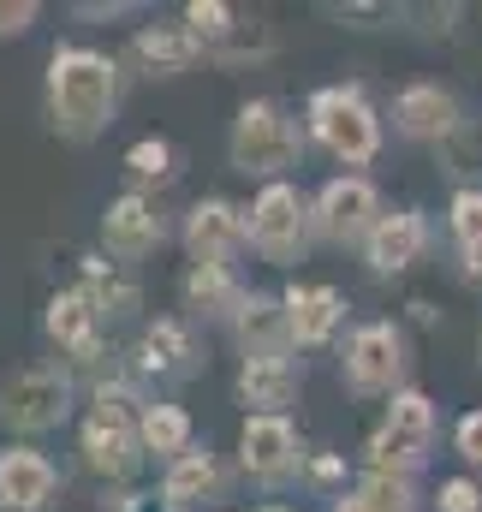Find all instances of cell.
Returning a JSON list of instances; mask_svg holds the SVG:
<instances>
[{"label":"cell","instance_id":"obj_1","mask_svg":"<svg viewBox=\"0 0 482 512\" xmlns=\"http://www.w3.org/2000/svg\"><path fill=\"white\" fill-rule=\"evenodd\" d=\"M120 66L102 48H54L48 60V120L66 143H90L114 126Z\"/></svg>","mask_w":482,"mask_h":512},{"label":"cell","instance_id":"obj_2","mask_svg":"<svg viewBox=\"0 0 482 512\" xmlns=\"http://www.w3.org/2000/svg\"><path fill=\"white\" fill-rule=\"evenodd\" d=\"M429 447H435V405H429V393L399 387L381 429L363 447V465H369V477H417L429 465Z\"/></svg>","mask_w":482,"mask_h":512},{"label":"cell","instance_id":"obj_3","mask_svg":"<svg viewBox=\"0 0 482 512\" xmlns=\"http://www.w3.org/2000/svg\"><path fill=\"white\" fill-rule=\"evenodd\" d=\"M131 405H137V393L125 382H102L96 387V411L84 417V435H78L84 465H90L96 477H108V483H125V477L143 465V435H137Z\"/></svg>","mask_w":482,"mask_h":512},{"label":"cell","instance_id":"obj_4","mask_svg":"<svg viewBox=\"0 0 482 512\" xmlns=\"http://www.w3.org/2000/svg\"><path fill=\"white\" fill-rule=\"evenodd\" d=\"M298 155H304V137L286 120L280 102H268V96L262 102H244L239 120H233V137H227V161L239 173L262 179V185H280V173L298 167Z\"/></svg>","mask_w":482,"mask_h":512},{"label":"cell","instance_id":"obj_5","mask_svg":"<svg viewBox=\"0 0 482 512\" xmlns=\"http://www.w3.org/2000/svg\"><path fill=\"white\" fill-rule=\"evenodd\" d=\"M310 239H316V203L286 179L262 185L250 203V251L274 268H292V262H304Z\"/></svg>","mask_w":482,"mask_h":512},{"label":"cell","instance_id":"obj_6","mask_svg":"<svg viewBox=\"0 0 482 512\" xmlns=\"http://www.w3.org/2000/svg\"><path fill=\"white\" fill-rule=\"evenodd\" d=\"M310 131L346 167H369L381 155V120L363 102V90H352V84H328V90L310 96Z\"/></svg>","mask_w":482,"mask_h":512},{"label":"cell","instance_id":"obj_7","mask_svg":"<svg viewBox=\"0 0 482 512\" xmlns=\"http://www.w3.org/2000/svg\"><path fill=\"white\" fill-rule=\"evenodd\" d=\"M0 417L18 435H48L72 417V376L54 364H30L0 387Z\"/></svg>","mask_w":482,"mask_h":512},{"label":"cell","instance_id":"obj_8","mask_svg":"<svg viewBox=\"0 0 482 512\" xmlns=\"http://www.w3.org/2000/svg\"><path fill=\"white\" fill-rule=\"evenodd\" d=\"M340 376L358 399H375V393H393L399 376H405V334L393 322H363L358 334L346 340V358H340Z\"/></svg>","mask_w":482,"mask_h":512},{"label":"cell","instance_id":"obj_9","mask_svg":"<svg viewBox=\"0 0 482 512\" xmlns=\"http://www.w3.org/2000/svg\"><path fill=\"white\" fill-rule=\"evenodd\" d=\"M250 245V209H233L227 197H203L185 215V256L191 268H233V256Z\"/></svg>","mask_w":482,"mask_h":512},{"label":"cell","instance_id":"obj_10","mask_svg":"<svg viewBox=\"0 0 482 512\" xmlns=\"http://www.w3.org/2000/svg\"><path fill=\"white\" fill-rule=\"evenodd\" d=\"M375 221H381V197L358 173H340V179H328L316 191V239H328V245H363L375 233Z\"/></svg>","mask_w":482,"mask_h":512},{"label":"cell","instance_id":"obj_11","mask_svg":"<svg viewBox=\"0 0 482 512\" xmlns=\"http://www.w3.org/2000/svg\"><path fill=\"white\" fill-rule=\"evenodd\" d=\"M233 340H239L244 364H292L298 334H292V310H286V298L250 292L244 310L233 316Z\"/></svg>","mask_w":482,"mask_h":512},{"label":"cell","instance_id":"obj_12","mask_svg":"<svg viewBox=\"0 0 482 512\" xmlns=\"http://www.w3.org/2000/svg\"><path fill=\"white\" fill-rule=\"evenodd\" d=\"M298 459H304V447H298L292 417H244V435H239L244 477H256V483H280V477L298 471Z\"/></svg>","mask_w":482,"mask_h":512},{"label":"cell","instance_id":"obj_13","mask_svg":"<svg viewBox=\"0 0 482 512\" xmlns=\"http://www.w3.org/2000/svg\"><path fill=\"white\" fill-rule=\"evenodd\" d=\"M167 239V227H161V209H155V197H143V191H125L114 197L108 209H102V245L114 262H143V256L155 251Z\"/></svg>","mask_w":482,"mask_h":512},{"label":"cell","instance_id":"obj_14","mask_svg":"<svg viewBox=\"0 0 482 512\" xmlns=\"http://www.w3.org/2000/svg\"><path fill=\"white\" fill-rule=\"evenodd\" d=\"M42 328H48V340L60 352H72V364H96L102 358V310H96V298L84 286L54 292L48 310H42Z\"/></svg>","mask_w":482,"mask_h":512},{"label":"cell","instance_id":"obj_15","mask_svg":"<svg viewBox=\"0 0 482 512\" xmlns=\"http://www.w3.org/2000/svg\"><path fill=\"white\" fill-rule=\"evenodd\" d=\"M393 126H399V137H417V143H453L465 131V114H459L453 90H441V84H405L399 102H393Z\"/></svg>","mask_w":482,"mask_h":512},{"label":"cell","instance_id":"obj_16","mask_svg":"<svg viewBox=\"0 0 482 512\" xmlns=\"http://www.w3.org/2000/svg\"><path fill=\"white\" fill-rule=\"evenodd\" d=\"M429 245V221L417 215V209H393V215H381L375 221V233L363 239V262L375 268V274H405L417 256Z\"/></svg>","mask_w":482,"mask_h":512},{"label":"cell","instance_id":"obj_17","mask_svg":"<svg viewBox=\"0 0 482 512\" xmlns=\"http://www.w3.org/2000/svg\"><path fill=\"white\" fill-rule=\"evenodd\" d=\"M54 465L36 447H6L0 453V507L6 512H42L54 501Z\"/></svg>","mask_w":482,"mask_h":512},{"label":"cell","instance_id":"obj_18","mask_svg":"<svg viewBox=\"0 0 482 512\" xmlns=\"http://www.w3.org/2000/svg\"><path fill=\"white\" fill-rule=\"evenodd\" d=\"M280 298H286V310H292L298 346H328V340L340 334V322H346V298H340L334 286H322V280H298V286H286Z\"/></svg>","mask_w":482,"mask_h":512},{"label":"cell","instance_id":"obj_19","mask_svg":"<svg viewBox=\"0 0 482 512\" xmlns=\"http://www.w3.org/2000/svg\"><path fill=\"white\" fill-rule=\"evenodd\" d=\"M131 54H137V66H143L149 78H179V72L197 66L203 42H197L185 24H143V30L131 36Z\"/></svg>","mask_w":482,"mask_h":512},{"label":"cell","instance_id":"obj_20","mask_svg":"<svg viewBox=\"0 0 482 512\" xmlns=\"http://www.w3.org/2000/svg\"><path fill=\"white\" fill-rule=\"evenodd\" d=\"M137 370L143 376H191L197 370V346H191V328L179 322V316H161V322H149L143 328V340H137Z\"/></svg>","mask_w":482,"mask_h":512},{"label":"cell","instance_id":"obj_21","mask_svg":"<svg viewBox=\"0 0 482 512\" xmlns=\"http://www.w3.org/2000/svg\"><path fill=\"white\" fill-rule=\"evenodd\" d=\"M179 298H185V310H191V316H203V322H233L250 292L239 286V274H233V268H185Z\"/></svg>","mask_w":482,"mask_h":512},{"label":"cell","instance_id":"obj_22","mask_svg":"<svg viewBox=\"0 0 482 512\" xmlns=\"http://www.w3.org/2000/svg\"><path fill=\"white\" fill-rule=\"evenodd\" d=\"M239 399L250 405V417H286V405L298 399V370L292 364H244Z\"/></svg>","mask_w":482,"mask_h":512},{"label":"cell","instance_id":"obj_23","mask_svg":"<svg viewBox=\"0 0 482 512\" xmlns=\"http://www.w3.org/2000/svg\"><path fill=\"white\" fill-rule=\"evenodd\" d=\"M215 495H221V465H215V453H185V459H173L167 477H161V501H173L179 512H191L197 501H215Z\"/></svg>","mask_w":482,"mask_h":512},{"label":"cell","instance_id":"obj_24","mask_svg":"<svg viewBox=\"0 0 482 512\" xmlns=\"http://www.w3.org/2000/svg\"><path fill=\"white\" fill-rule=\"evenodd\" d=\"M137 435H143V453H161L167 465L191 453V417H185L179 405H155V399H149V405L137 411Z\"/></svg>","mask_w":482,"mask_h":512},{"label":"cell","instance_id":"obj_25","mask_svg":"<svg viewBox=\"0 0 482 512\" xmlns=\"http://www.w3.org/2000/svg\"><path fill=\"white\" fill-rule=\"evenodd\" d=\"M102 316H125L137 310V286L125 280V262H108V256H84V280H78Z\"/></svg>","mask_w":482,"mask_h":512},{"label":"cell","instance_id":"obj_26","mask_svg":"<svg viewBox=\"0 0 482 512\" xmlns=\"http://www.w3.org/2000/svg\"><path fill=\"white\" fill-rule=\"evenodd\" d=\"M334 512H417V489L411 477H363L334 501Z\"/></svg>","mask_w":482,"mask_h":512},{"label":"cell","instance_id":"obj_27","mask_svg":"<svg viewBox=\"0 0 482 512\" xmlns=\"http://www.w3.org/2000/svg\"><path fill=\"white\" fill-rule=\"evenodd\" d=\"M185 30L203 42V54H215V48L239 30V12L221 6V0H191V6H185Z\"/></svg>","mask_w":482,"mask_h":512},{"label":"cell","instance_id":"obj_28","mask_svg":"<svg viewBox=\"0 0 482 512\" xmlns=\"http://www.w3.org/2000/svg\"><path fill=\"white\" fill-rule=\"evenodd\" d=\"M125 173H131V179H143V185H149V179H155V185H167V179L179 173V155H173V143H167V137H137V143L125 149Z\"/></svg>","mask_w":482,"mask_h":512},{"label":"cell","instance_id":"obj_29","mask_svg":"<svg viewBox=\"0 0 482 512\" xmlns=\"http://www.w3.org/2000/svg\"><path fill=\"white\" fill-rule=\"evenodd\" d=\"M447 227H453L459 251H471V245H482V185H465V191H453Z\"/></svg>","mask_w":482,"mask_h":512},{"label":"cell","instance_id":"obj_30","mask_svg":"<svg viewBox=\"0 0 482 512\" xmlns=\"http://www.w3.org/2000/svg\"><path fill=\"white\" fill-rule=\"evenodd\" d=\"M256 54H268V30H262V24H239V30L215 48L221 66H233V60H256Z\"/></svg>","mask_w":482,"mask_h":512},{"label":"cell","instance_id":"obj_31","mask_svg":"<svg viewBox=\"0 0 482 512\" xmlns=\"http://www.w3.org/2000/svg\"><path fill=\"white\" fill-rule=\"evenodd\" d=\"M435 512H482V489L471 483V477H453V483H441Z\"/></svg>","mask_w":482,"mask_h":512},{"label":"cell","instance_id":"obj_32","mask_svg":"<svg viewBox=\"0 0 482 512\" xmlns=\"http://www.w3.org/2000/svg\"><path fill=\"white\" fill-rule=\"evenodd\" d=\"M453 447H459L471 465H482V411H465V417H459V429H453Z\"/></svg>","mask_w":482,"mask_h":512},{"label":"cell","instance_id":"obj_33","mask_svg":"<svg viewBox=\"0 0 482 512\" xmlns=\"http://www.w3.org/2000/svg\"><path fill=\"white\" fill-rule=\"evenodd\" d=\"M36 24V6L30 0H0V36H24Z\"/></svg>","mask_w":482,"mask_h":512},{"label":"cell","instance_id":"obj_34","mask_svg":"<svg viewBox=\"0 0 482 512\" xmlns=\"http://www.w3.org/2000/svg\"><path fill=\"white\" fill-rule=\"evenodd\" d=\"M340 471H346V459H334V453H322V459H310V477H316V483H334Z\"/></svg>","mask_w":482,"mask_h":512},{"label":"cell","instance_id":"obj_35","mask_svg":"<svg viewBox=\"0 0 482 512\" xmlns=\"http://www.w3.org/2000/svg\"><path fill=\"white\" fill-rule=\"evenodd\" d=\"M465 280H482V245H471V251H465Z\"/></svg>","mask_w":482,"mask_h":512},{"label":"cell","instance_id":"obj_36","mask_svg":"<svg viewBox=\"0 0 482 512\" xmlns=\"http://www.w3.org/2000/svg\"><path fill=\"white\" fill-rule=\"evenodd\" d=\"M262 512H292V507H262Z\"/></svg>","mask_w":482,"mask_h":512}]
</instances>
